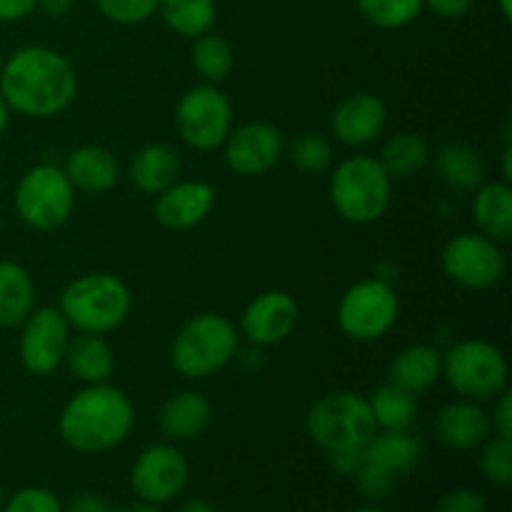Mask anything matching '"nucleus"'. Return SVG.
Segmentation results:
<instances>
[{
    "instance_id": "obj_6",
    "label": "nucleus",
    "mask_w": 512,
    "mask_h": 512,
    "mask_svg": "<svg viewBox=\"0 0 512 512\" xmlns=\"http://www.w3.org/2000/svg\"><path fill=\"white\" fill-rule=\"evenodd\" d=\"M305 430L325 453H340L363 450L378 433V425L365 395L338 390L315 400L305 418Z\"/></svg>"
},
{
    "instance_id": "obj_1",
    "label": "nucleus",
    "mask_w": 512,
    "mask_h": 512,
    "mask_svg": "<svg viewBox=\"0 0 512 512\" xmlns=\"http://www.w3.org/2000/svg\"><path fill=\"white\" fill-rule=\"evenodd\" d=\"M78 93V75L63 53L45 45L18 48L0 70V95L8 108L28 118L63 113Z\"/></svg>"
},
{
    "instance_id": "obj_5",
    "label": "nucleus",
    "mask_w": 512,
    "mask_h": 512,
    "mask_svg": "<svg viewBox=\"0 0 512 512\" xmlns=\"http://www.w3.org/2000/svg\"><path fill=\"white\" fill-rule=\"evenodd\" d=\"M330 203L335 213L353 225H370L385 215L393 180L373 155H353L335 165L330 175Z\"/></svg>"
},
{
    "instance_id": "obj_19",
    "label": "nucleus",
    "mask_w": 512,
    "mask_h": 512,
    "mask_svg": "<svg viewBox=\"0 0 512 512\" xmlns=\"http://www.w3.org/2000/svg\"><path fill=\"white\" fill-rule=\"evenodd\" d=\"M65 175L75 190L83 193H108L120 178L118 158L103 145H80L65 160Z\"/></svg>"
},
{
    "instance_id": "obj_24",
    "label": "nucleus",
    "mask_w": 512,
    "mask_h": 512,
    "mask_svg": "<svg viewBox=\"0 0 512 512\" xmlns=\"http://www.w3.org/2000/svg\"><path fill=\"white\" fill-rule=\"evenodd\" d=\"M473 218L480 233L495 243H510L512 238V188L510 183H485L475 188Z\"/></svg>"
},
{
    "instance_id": "obj_22",
    "label": "nucleus",
    "mask_w": 512,
    "mask_h": 512,
    "mask_svg": "<svg viewBox=\"0 0 512 512\" xmlns=\"http://www.w3.org/2000/svg\"><path fill=\"white\" fill-rule=\"evenodd\" d=\"M128 175L140 193L158 195L178 180L180 155L165 143H148L133 155Z\"/></svg>"
},
{
    "instance_id": "obj_27",
    "label": "nucleus",
    "mask_w": 512,
    "mask_h": 512,
    "mask_svg": "<svg viewBox=\"0 0 512 512\" xmlns=\"http://www.w3.org/2000/svg\"><path fill=\"white\" fill-rule=\"evenodd\" d=\"M435 170L448 188L475 190L485 180V158L470 143H448L435 158Z\"/></svg>"
},
{
    "instance_id": "obj_36",
    "label": "nucleus",
    "mask_w": 512,
    "mask_h": 512,
    "mask_svg": "<svg viewBox=\"0 0 512 512\" xmlns=\"http://www.w3.org/2000/svg\"><path fill=\"white\" fill-rule=\"evenodd\" d=\"M0 512H63L58 495L48 488H23L10 495Z\"/></svg>"
},
{
    "instance_id": "obj_13",
    "label": "nucleus",
    "mask_w": 512,
    "mask_h": 512,
    "mask_svg": "<svg viewBox=\"0 0 512 512\" xmlns=\"http://www.w3.org/2000/svg\"><path fill=\"white\" fill-rule=\"evenodd\" d=\"M188 460L173 445H150L130 468V488L143 503L163 505L188 485Z\"/></svg>"
},
{
    "instance_id": "obj_21",
    "label": "nucleus",
    "mask_w": 512,
    "mask_h": 512,
    "mask_svg": "<svg viewBox=\"0 0 512 512\" xmlns=\"http://www.w3.org/2000/svg\"><path fill=\"white\" fill-rule=\"evenodd\" d=\"M213 418V405L195 390L173 395L160 408V430L170 440H193L203 433Z\"/></svg>"
},
{
    "instance_id": "obj_34",
    "label": "nucleus",
    "mask_w": 512,
    "mask_h": 512,
    "mask_svg": "<svg viewBox=\"0 0 512 512\" xmlns=\"http://www.w3.org/2000/svg\"><path fill=\"white\" fill-rule=\"evenodd\" d=\"M480 473L488 483L498 488H510L512 485V440L510 438H488L480 453Z\"/></svg>"
},
{
    "instance_id": "obj_25",
    "label": "nucleus",
    "mask_w": 512,
    "mask_h": 512,
    "mask_svg": "<svg viewBox=\"0 0 512 512\" xmlns=\"http://www.w3.org/2000/svg\"><path fill=\"white\" fill-rule=\"evenodd\" d=\"M70 373L85 385L108 383L115 368V355L108 340L103 335L80 333L70 338L68 350H65V360Z\"/></svg>"
},
{
    "instance_id": "obj_33",
    "label": "nucleus",
    "mask_w": 512,
    "mask_h": 512,
    "mask_svg": "<svg viewBox=\"0 0 512 512\" xmlns=\"http://www.w3.org/2000/svg\"><path fill=\"white\" fill-rule=\"evenodd\" d=\"M290 160L300 173L323 175L333 168V145L318 133H300L290 143Z\"/></svg>"
},
{
    "instance_id": "obj_42",
    "label": "nucleus",
    "mask_w": 512,
    "mask_h": 512,
    "mask_svg": "<svg viewBox=\"0 0 512 512\" xmlns=\"http://www.w3.org/2000/svg\"><path fill=\"white\" fill-rule=\"evenodd\" d=\"M35 10V0H0V23H18Z\"/></svg>"
},
{
    "instance_id": "obj_52",
    "label": "nucleus",
    "mask_w": 512,
    "mask_h": 512,
    "mask_svg": "<svg viewBox=\"0 0 512 512\" xmlns=\"http://www.w3.org/2000/svg\"><path fill=\"white\" fill-rule=\"evenodd\" d=\"M0 70H3V55H0Z\"/></svg>"
},
{
    "instance_id": "obj_11",
    "label": "nucleus",
    "mask_w": 512,
    "mask_h": 512,
    "mask_svg": "<svg viewBox=\"0 0 512 512\" xmlns=\"http://www.w3.org/2000/svg\"><path fill=\"white\" fill-rule=\"evenodd\" d=\"M440 265L455 285L468 290H493L508 273L500 243L483 233H460L450 238L440 255Z\"/></svg>"
},
{
    "instance_id": "obj_40",
    "label": "nucleus",
    "mask_w": 512,
    "mask_h": 512,
    "mask_svg": "<svg viewBox=\"0 0 512 512\" xmlns=\"http://www.w3.org/2000/svg\"><path fill=\"white\" fill-rule=\"evenodd\" d=\"M423 8H428L430 13L443 20H458L470 13L473 0H423Z\"/></svg>"
},
{
    "instance_id": "obj_39",
    "label": "nucleus",
    "mask_w": 512,
    "mask_h": 512,
    "mask_svg": "<svg viewBox=\"0 0 512 512\" xmlns=\"http://www.w3.org/2000/svg\"><path fill=\"white\" fill-rule=\"evenodd\" d=\"M495 400H498V403H495L490 428H493L495 435H500V438L512 440V393L510 390H503Z\"/></svg>"
},
{
    "instance_id": "obj_26",
    "label": "nucleus",
    "mask_w": 512,
    "mask_h": 512,
    "mask_svg": "<svg viewBox=\"0 0 512 512\" xmlns=\"http://www.w3.org/2000/svg\"><path fill=\"white\" fill-rule=\"evenodd\" d=\"M35 310V283L15 260H0V328H15Z\"/></svg>"
},
{
    "instance_id": "obj_14",
    "label": "nucleus",
    "mask_w": 512,
    "mask_h": 512,
    "mask_svg": "<svg viewBox=\"0 0 512 512\" xmlns=\"http://www.w3.org/2000/svg\"><path fill=\"white\" fill-rule=\"evenodd\" d=\"M285 138L273 123L253 120L230 130L223 143V158L238 175H263L283 158Z\"/></svg>"
},
{
    "instance_id": "obj_35",
    "label": "nucleus",
    "mask_w": 512,
    "mask_h": 512,
    "mask_svg": "<svg viewBox=\"0 0 512 512\" xmlns=\"http://www.w3.org/2000/svg\"><path fill=\"white\" fill-rule=\"evenodd\" d=\"M158 5L160 0H98L100 13L120 25L145 23L158 13Z\"/></svg>"
},
{
    "instance_id": "obj_18",
    "label": "nucleus",
    "mask_w": 512,
    "mask_h": 512,
    "mask_svg": "<svg viewBox=\"0 0 512 512\" xmlns=\"http://www.w3.org/2000/svg\"><path fill=\"white\" fill-rule=\"evenodd\" d=\"M435 438L440 445L458 453L480 448L490 438V418L480 403L473 400H455L448 403L438 415H435Z\"/></svg>"
},
{
    "instance_id": "obj_43",
    "label": "nucleus",
    "mask_w": 512,
    "mask_h": 512,
    "mask_svg": "<svg viewBox=\"0 0 512 512\" xmlns=\"http://www.w3.org/2000/svg\"><path fill=\"white\" fill-rule=\"evenodd\" d=\"M63 512H113V510H110V505L105 503L100 495L80 493L78 498L70 500V505Z\"/></svg>"
},
{
    "instance_id": "obj_45",
    "label": "nucleus",
    "mask_w": 512,
    "mask_h": 512,
    "mask_svg": "<svg viewBox=\"0 0 512 512\" xmlns=\"http://www.w3.org/2000/svg\"><path fill=\"white\" fill-rule=\"evenodd\" d=\"M178 512H218V510H215V505L210 503V500L190 498V500H185L183 505H180Z\"/></svg>"
},
{
    "instance_id": "obj_37",
    "label": "nucleus",
    "mask_w": 512,
    "mask_h": 512,
    "mask_svg": "<svg viewBox=\"0 0 512 512\" xmlns=\"http://www.w3.org/2000/svg\"><path fill=\"white\" fill-rule=\"evenodd\" d=\"M353 478L355 483H358L360 495H363L365 500H370V503H380V500L388 498L395 488V480H398L393 473L383 470L380 465L370 463V460H365V463L360 465V470Z\"/></svg>"
},
{
    "instance_id": "obj_20",
    "label": "nucleus",
    "mask_w": 512,
    "mask_h": 512,
    "mask_svg": "<svg viewBox=\"0 0 512 512\" xmlns=\"http://www.w3.org/2000/svg\"><path fill=\"white\" fill-rule=\"evenodd\" d=\"M440 378H443V353L425 343L400 350L388 368V383L413 395L433 388Z\"/></svg>"
},
{
    "instance_id": "obj_9",
    "label": "nucleus",
    "mask_w": 512,
    "mask_h": 512,
    "mask_svg": "<svg viewBox=\"0 0 512 512\" xmlns=\"http://www.w3.org/2000/svg\"><path fill=\"white\" fill-rule=\"evenodd\" d=\"M400 315V300L393 285L380 278H365L350 285L338 303V328L355 343H373L390 333Z\"/></svg>"
},
{
    "instance_id": "obj_46",
    "label": "nucleus",
    "mask_w": 512,
    "mask_h": 512,
    "mask_svg": "<svg viewBox=\"0 0 512 512\" xmlns=\"http://www.w3.org/2000/svg\"><path fill=\"white\" fill-rule=\"evenodd\" d=\"M500 158H503V165H500V170H503V180H505V183H510V178H512V143H510V138H505L503 155H500Z\"/></svg>"
},
{
    "instance_id": "obj_8",
    "label": "nucleus",
    "mask_w": 512,
    "mask_h": 512,
    "mask_svg": "<svg viewBox=\"0 0 512 512\" xmlns=\"http://www.w3.org/2000/svg\"><path fill=\"white\" fill-rule=\"evenodd\" d=\"M443 378L463 400L485 403L508 390V360L488 340H463L443 355Z\"/></svg>"
},
{
    "instance_id": "obj_38",
    "label": "nucleus",
    "mask_w": 512,
    "mask_h": 512,
    "mask_svg": "<svg viewBox=\"0 0 512 512\" xmlns=\"http://www.w3.org/2000/svg\"><path fill=\"white\" fill-rule=\"evenodd\" d=\"M438 512H488V500L478 490H453L440 500Z\"/></svg>"
},
{
    "instance_id": "obj_15",
    "label": "nucleus",
    "mask_w": 512,
    "mask_h": 512,
    "mask_svg": "<svg viewBox=\"0 0 512 512\" xmlns=\"http://www.w3.org/2000/svg\"><path fill=\"white\" fill-rule=\"evenodd\" d=\"M300 320V308L293 295L283 290H268L245 305L238 333L253 345H278L293 335Z\"/></svg>"
},
{
    "instance_id": "obj_29",
    "label": "nucleus",
    "mask_w": 512,
    "mask_h": 512,
    "mask_svg": "<svg viewBox=\"0 0 512 512\" xmlns=\"http://www.w3.org/2000/svg\"><path fill=\"white\" fill-rule=\"evenodd\" d=\"M378 430H408L418 418V400L413 393L393 383L378 385L368 398Z\"/></svg>"
},
{
    "instance_id": "obj_2",
    "label": "nucleus",
    "mask_w": 512,
    "mask_h": 512,
    "mask_svg": "<svg viewBox=\"0 0 512 512\" xmlns=\"http://www.w3.org/2000/svg\"><path fill=\"white\" fill-rule=\"evenodd\" d=\"M135 425L128 395L110 383L85 385L63 405L58 433L78 453H105L123 443Z\"/></svg>"
},
{
    "instance_id": "obj_16",
    "label": "nucleus",
    "mask_w": 512,
    "mask_h": 512,
    "mask_svg": "<svg viewBox=\"0 0 512 512\" xmlns=\"http://www.w3.org/2000/svg\"><path fill=\"white\" fill-rule=\"evenodd\" d=\"M333 125L335 138L348 148H365V145L375 143L380 135L385 133L388 125V108L383 100L373 93H360L345 95L333 110Z\"/></svg>"
},
{
    "instance_id": "obj_31",
    "label": "nucleus",
    "mask_w": 512,
    "mask_h": 512,
    "mask_svg": "<svg viewBox=\"0 0 512 512\" xmlns=\"http://www.w3.org/2000/svg\"><path fill=\"white\" fill-rule=\"evenodd\" d=\"M190 63L205 83L218 85L233 70V45L223 35H213L208 30V33L195 38L193 50H190Z\"/></svg>"
},
{
    "instance_id": "obj_44",
    "label": "nucleus",
    "mask_w": 512,
    "mask_h": 512,
    "mask_svg": "<svg viewBox=\"0 0 512 512\" xmlns=\"http://www.w3.org/2000/svg\"><path fill=\"white\" fill-rule=\"evenodd\" d=\"M35 8L43 10L50 18H60L73 8V0H35Z\"/></svg>"
},
{
    "instance_id": "obj_49",
    "label": "nucleus",
    "mask_w": 512,
    "mask_h": 512,
    "mask_svg": "<svg viewBox=\"0 0 512 512\" xmlns=\"http://www.w3.org/2000/svg\"><path fill=\"white\" fill-rule=\"evenodd\" d=\"M500 5V13H503L505 20L512 18V0H498Z\"/></svg>"
},
{
    "instance_id": "obj_12",
    "label": "nucleus",
    "mask_w": 512,
    "mask_h": 512,
    "mask_svg": "<svg viewBox=\"0 0 512 512\" xmlns=\"http://www.w3.org/2000/svg\"><path fill=\"white\" fill-rule=\"evenodd\" d=\"M18 355L30 375H50L65 360L70 343V325L58 308H35L23 320Z\"/></svg>"
},
{
    "instance_id": "obj_7",
    "label": "nucleus",
    "mask_w": 512,
    "mask_h": 512,
    "mask_svg": "<svg viewBox=\"0 0 512 512\" xmlns=\"http://www.w3.org/2000/svg\"><path fill=\"white\" fill-rule=\"evenodd\" d=\"M13 205L28 228L48 233L68 223L75 208V188L63 168L50 163L33 165L15 185Z\"/></svg>"
},
{
    "instance_id": "obj_48",
    "label": "nucleus",
    "mask_w": 512,
    "mask_h": 512,
    "mask_svg": "<svg viewBox=\"0 0 512 512\" xmlns=\"http://www.w3.org/2000/svg\"><path fill=\"white\" fill-rule=\"evenodd\" d=\"M10 113H13V110L8 108V103H5V98H3V95H0V135H3L5 130H8Z\"/></svg>"
},
{
    "instance_id": "obj_41",
    "label": "nucleus",
    "mask_w": 512,
    "mask_h": 512,
    "mask_svg": "<svg viewBox=\"0 0 512 512\" xmlns=\"http://www.w3.org/2000/svg\"><path fill=\"white\" fill-rule=\"evenodd\" d=\"M363 463H365V448L330 453V465H333L335 473H340V475H355Z\"/></svg>"
},
{
    "instance_id": "obj_3",
    "label": "nucleus",
    "mask_w": 512,
    "mask_h": 512,
    "mask_svg": "<svg viewBox=\"0 0 512 512\" xmlns=\"http://www.w3.org/2000/svg\"><path fill=\"white\" fill-rule=\"evenodd\" d=\"M240 333L233 320L220 313L190 318L170 343V363L188 380H203L220 373L238 355Z\"/></svg>"
},
{
    "instance_id": "obj_28",
    "label": "nucleus",
    "mask_w": 512,
    "mask_h": 512,
    "mask_svg": "<svg viewBox=\"0 0 512 512\" xmlns=\"http://www.w3.org/2000/svg\"><path fill=\"white\" fill-rule=\"evenodd\" d=\"M380 165L390 180H408L430 163V145L420 133H395L380 150Z\"/></svg>"
},
{
    "instance_id": "obj_4",
    "label": "nucleus",
    "mask_w": 512,
    "mask_h": 512,
    "mask_svg": "<svg viewBox=\"0 0 512 512\" xmlns=\"http://www.w3.org/2000/svg\"><path fill=\"white\" fill-rule=\"evenodd\" d=\"M133 305L128 285L113 273H85L60 295V313L78 333L105 335L125 323Z\"/></svg>"
},
{
    "instance_id": "obj_30",
    "label": "nucleus",
    "mask_w": 512,
    "mask_h": 512,
    "mask_svg": "<svg viewBox=\"0 0 512 512\" xmlns=\"http://www.w3.org/2000/svg\"><path fill=\"white\" fill-rule=\"evenodd\" d=\"M158 13L163 23L180 38H198L215 23V0H160Z\"/></svg>"
},
{
    "instance_id": "obj_23",
    "label": "nucleus",
    "mask_w": 512,
    "mask_h": 512,
    "mask_svg": "<svg viewBox=\"0 0 512 512\" xmlns=\"http://www.w3.org/2000/svg\"><path fill=\"white\" fill-rule=\"evenodd\" d=\"M423 458V443L410 430H383L365 445V460L380 465L395 478L413 473Z\"/></svg>"
},
{
    "instance_id": "obj_17",
    "label": "nucleus",
    "mask_w": 512,
    "mask_h": 512,
    "mask_svg": "<svg viewBox=\"0 0 512 512\" xmlns=\"http://www.w3.org/2000/svg\"><path fill=\"white\" fill-rule=\"evenodd\" d=\"M215 205V188L203 180H175L155 195V218L170 230H190L203 223Z\"/></svg>"
},
{
    "instance_id": "obj_50",
    "label": "nucleus",
    "mask_w": 512,
    "mask_h": 512,
    "mask_svg": "<svg viewBox=\"0 0 512 512\" xmlns=\"http://www.w3.org/2000/svg\"><path fill=\"white\" fill-rule=\"evenodd\" d=\"M353 512H385V510H383V508H378V505L370 503V505H363V508H355Z\"/></svg>"
},
{
    "instance_id": "obj_51",
    "label": "nucleus",
    "mask_w": 512,
    "mask_h": 512,
    "mask_svg": "<svg viewBox=\"0 0 512 512\" xmlns=\"http://www.w3.org/2000/svg\"><path fill=\"white\" fill-rule=\"evenodd\" d=\"M3 503H5V493H3V485H0V508H3Z\"/></svg>"
},
{
    "instance_id": "obj_10",
    "label": "nucleus",
    "mask_w": 512,
    "mask_h": 512,
    "mask_svg": "<svg viewBox=\"0 0 512 512\" xmlns=\"http://www.w3.org/2000/svg\"><path fill=\"white\" fill-rule=\"evenodd\" d=\"M175 128L193 150H215L233 130V105L213 83L193 85L175 105Z\"/></svg>"
},
{
    "instance_id": "obj_47",
    "label": "nucleus",
    "mask_w": 512,
    "mask_h": 512,
    "mask_svg": "<svg viewBox=\"0 0 512 512\" xmlns=\"http://www.w3.org/2000/svg\"><path fill=\"white\" fill-rule=\"evenodd\" d=\"M115 512H163V510H160L158 505H150V503H143V500H140V503L125 505V508H120Z\"/></svg>"
},
{
    "instance_id": "obj_32",
    "label": "nucleus",
    "mask_w": 512,
    "mask_h": 512,
    "mask_svg": "<svg viewBox=\"0 0 512 512\" xmlns=\"http://www.w3.org/2000/svg\"><path fill=\"white\" fill-rule=\"evenodd\" d=\"M360 15L383 30L405 28L423 10V0H355Z\"/></svg>"
}]
</instances>
